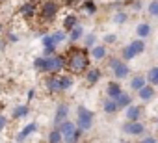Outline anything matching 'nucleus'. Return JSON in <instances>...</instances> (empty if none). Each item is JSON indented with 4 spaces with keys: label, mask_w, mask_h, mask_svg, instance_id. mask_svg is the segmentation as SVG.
I'll return each instance as SVG.
<instances>
[{
    "label": "nucleus",
    "mask_w": 158,
    "mask_h": 143,
    "mask_svg": "<svg viewBox=\"0 0 158 143\" xmlns=\"http://www.w3.org/2000/svg\"><path fill=\"white\" fill-rule=\"evenodd\" d=\"M65 59H67L65 69L71 75H86V71L89 69V56H88L86 48L71 47L65 52Z\"/></svg>",
    "instance_id": "1"
},
{
    "label": "nucleus",
    "mask_w": 158,
    "mask_h": 143,
    "mask_svg": "<svg viewBox=\"0 0 158 143\" xmlns=\"http://www.w3.org/2000/svg\"><path fill=\"white\" fill-rule=\"evenodd\" d=\"M60 13V2L58 0H43L39 4V21L43 24H50L54 22V19L58 17Z\"/></svg>",
    "instance_id": "2"
},
{
    "label": "nucleus",
    "mask_w": 158,
    "mask_h": 143,
    "mask_svg": "<svg viewBox=\"0 0 158 143\" xmlns=\"http://www.w3.org/2000/svg\"><path fill=\"white\" fill-rule=\"evenodd\" d=\"M60 130H61V136H63V141L65 143H78L80 141V137H82V128H78L73 121H65V123H61L60 126H58Z\"/></svg>",
    "instance_id": "3"
},
{
    "label": "nucleus",
    "mask_w": 158,
    "mask_h": 143,
    "mask_svg": "<svg viewBox=\"0 0 158 143\" xmlns=\"http://www.w3.org/2000/svg\"><path fill=\"white\" fill-rule=\"evenodd\" d=\"M93 117H95L93 112H89L86 106H78L76 108V126L82 128L84 132L93 126Z\"/></svg>",
    "instance_id": "4"
},
{
    "label": "nucleus",
    "mask_w": 158,
    "mask_h": 143,
    "mask_svg": "<svg viewBox=\"0 0 158 143\" xmlns=\"http://www.w3.org/2000/svg\"><path fill=\"white\" fill-rule=\"evenodd\" d=\"M19 15L24 21H32L39 15V4L37 0H24V2L19 6Z\"/></svg>",
    "instance_id": "5"
},
{
    "label": "nucleus",
    "mask_w": 158,
    "mask_h": 143,
    "mask_svg": "<svg viewBox=\"0 0 158 143\" xmlns=\"http://www.w3.org/2000/svg\"><path fill=\"white\" fill-rule=\"evenodd\" d=\"M47 61H48V75H60L61 71L65 69V65H67L65 54H54V56H48Z\"/></svg>",
    "instance_id": "6"
},
{
    "label": "nucleus",
    "mask_w": 158,
    "mask_h": 143,
    "mask_svg": "<svg viewBox=\"0 0 158 143\" xmlns=\"http://www.w3.org/2000/svg\"><path fill=\"white\" fill-rule=\"evenodd\" d=\"M108 67L114 71L115 78H127V76H128V73H130L128 65H127V63H123L119 58H110V61H108Z\"/></svg>",
    "instance_id": "7"
},
{
    "label": "nucleus",
    "mask_w": 158,
    "mask_h": 143,
    "mask_svg": "<svg viewBox=\"0 0 158 143\" xmlns=\"http://www.w3.org/2000/svg\"><path fill=\"white\" fill-rule=\"evenodd\" d=\"M43 86H45V89H47L50 95H58V93H61V91H63V89H61L60 75H47V78H45Z\"/></svg>",
    "instance_id": "8"
},
{
    "label": "nucleus",
    "mask_w": 158,
    "mask_h": 143,
    "mask_svg": "<svg viewBox=\"0 0 158 143\" xmlns=\"http://www.w3.org/2000/svg\"><path fill=\"white\" fill-rule=\"evenodd\" d=\"M67 117H69V106H67L65 102H60V104L56 106V112H54V125L60 126L61 123L67 121Z\"/></svg>",
    "instance_id": "9"
},
{
    "label": "nucleus",
    "mask_w": 158,
    "mask_h": 143,
    "mask_svg": "<svg viewBox=\"0 0 158 143\" xmlns=\"http://www.w3.org/2000/svg\"><path fill=\"white\" fill-rule=\"evenodd\" d=\"M34 132H37V123H28V125H24V126L19 130V134L15 136V141H17V143H23V141L28 139Z\"/></svg>",
    "instance_id": "10"
},
{
    "label": "nucleus",
    "mask_w": 158,
    "mask_h": 143,
    "mask_svg": "<svg viewBox=\"0 0 158 143\" xmlns=\"http://www.w3.org/2000/svg\"><path fill=\"white\" fill-rule=\"evenodd\" d=\"M143 130H145V126L139 121H128L127 125H123V132L130 134V136H139V134H143Z\"/></svg>",
    "instance_id": "11"
},
{
    "label": "nucleus",
    "mask_w": 158,
    "mask_h": 143,
    "mask_svg": "<svg viewBox=\"0 0 158 143\" xmlns=\"http://www.w3.org/2000/svg\"><path fill=\"white\" fill-rule=\"evenodd\" d=\"M32 65H34V71H35V73H41V75L48 73V61H47V56H35Z\"/></svg>",
    "instance_id": "12"
},
{
    "label": "nucleus",
    "mask_w": 158,
    "mask_h": 143,
    "mask_svg": "<svg viewBox=\"0 0 158 143\" xmlns=\"http://www.w3.org/2000/svg\"><path fill=\"white\" fill-rule=\"evenodd\" d=\"M28 113H30V106H28V104H17V106L13 108V112H11V119L19 121V119H23V117H26Z\"/></svg>",
    "instance_id": "13"
},
{
    "label": "nucleus",
    "mask_w": 158,
    "mask_h": 143,
    "mask_svg": "<svg viewBox=\"0 0 158 143\" xmlns=\"http://www.w3.org/2000/svg\"><path fill=\"white\" fill-rule=\"evenodd\" d=\"M99 80H101V71L97 67H91V69L86 71V82H88V86H95Z\"/></svg>",
    "instance_id": "14"
},
{
    "label": "nucleus",
    "mask_w": 158,
    "mask_h": 143,
    "mask_svg": "<svg viewBox=\"0 0 158 143\" xmlns=\"http://www.w3.org/2000/svg\"><path fill=\"white\" fill-rule=\"evenodd\" d=\"M78 24V17L74 15V13H67L65 17H63V28H65V32H71L73 28H76Z\"/></svg>",
    "instance_id": "15"
},
{
    "label": "nucleus",
    "mask_w": 158,
    "mask_h": 143,
    "mask_svg": "<svg viewBox=\"0 0 158 143\" xmlns=\"http://www.w3.org/2000/svg\"><path fill=\"white\" fill-rule=\"evenodd\" d=\"M121 93H123V91H121V86H119L117 82H110V84L106 86V95H108L110 99H117Z\"/></svg>",
    "instance_id": "16"
},
{
    "label": "nucleus",
    "mask_w": 158,
    "mask_h": 143,
    "mask_svg": "<svg viewBox=\"0 0 158 143\" xmlns=\"http://www.w3.org/2000/svg\"><path fill=\"white\" fill-rule=\"evenodd\" d=\"M80 10L86 15H95L97 13V4L93 2V0H84V2L80 4Z\"/></svg>",
    "instance_id": "17"
},
{
    "label": "nucleus",
    "mask_w": 158,
    "mask_h": 143,
    "mask_svg": "<svg viewBox=\"0 0 158 143\" xmlns=\"http://www.w3.org/2000/svg\"><path fill=\"white\" fill-rule=\"evenodd\" d=\"M91 58H93L95 61H101V59H104V58H106V47H102V45H97V47H93V48H91Z\"/></svg>",
    "instance_id": "18"
},
{
    "label": "nucleus",
    "mask_w": 158,
    "mask_h": 143,
    "mask_svg": "<svg viewBox=\"0 0 158 143\" xmlns=\"http://www.w3.org/2000/svg\"><path fill=\"white\" fill-rule=\"evenodd\" d=\"M102 108H104V112H106V113H115V112L119 110V106H117L115 99H110V97L102 102Z\"/></svg>",
    "instance_id": "19"
},
{
    "label": "nucleus",
    "mask_w": 158,
    "mask_h": 143,
    "mask_svg": "<svg viewBox=\"0 0 158 143\" xmlns=\"http://www.w3.org/2000/svg\"><path fill=\"white\" fill-rule=\"evenodd\" d=\"M138 95H139L141 100H151V99L154 97V89H152L151 86H143V88L138 91Z\"/></svg>",
    "instance_id": "20"
},
{
    "label": "nucleus",
    "mask_w": 158,
    "mask_h": 143,
    "mask_svg": "<svg viewBox=\"0 0 158 143\" xmlns=\"http://www.w3.org/2000/svg\"><path fill=\"white\" fill-rule=\"evenodd\" d=\"M63 141V136H61V130L56 126L48 132V143H61Z\"/></svg>",
    "instance_id": "21"
},
{
    "label": "nucleus",
    "mask_w": 158,
    "mask_h": 143,
    "mask_svg": "<svg viewBox=\"0 0 158 143\" xmlns=\"http://www.w3.org/2000/svg\"><path fill=\"white\" fill-rule=\"evenodd\" d=\"M82 35H84V28H82L80 24H78L76 28H73V30L69 32V41H71V43H76V41L80 39Z\"/></svg>",
    "instance_id": "22"
},
{
    "label": "nucleus",
    "mask_w": 158,
    "mask_h": 143,
    "mask_svg": "<svg viewBox=\"0 0 158 143\" xmlns=\"http://www.w3.org/2000/svg\"><path fill=\"white\" fill-rule=\"evenodd\" d=\"M139 115H141V110H139L138 106H128V108H127V119H128V121H138Z\"/></svg>",
    "instance_id": "23"
},
{
    "label": "nucleus",
    "mask_w": 158,
    "mask_h": 143,
    "mask_svg": "<svg viewBox=\"0 0 158 143\" xmlns=\"http://www.w3.org/2000/svg\"><path fill=\"white\" fill-rule=\"evenodd\" d=\"M60 80H61V89L63 91H69L73 88V84H74V80H73L71 75H60Z\"/></svg>",
    "instance_id": "24"
},
{
    "label": "nucleus",
    "mask_w": 158,
    "mask_h": 143,
    "mask_svg": "<svg viewBox=\"0 0 158 143\" xmlns=\"http://www.w3.org/2000/svg\"><path fill=\"white\" fill-rule=\"evenodd\" d=\"M143 86H145V78H143V76H139V75H138V76H134V78L130 80V88H132V89H138V91H139Z\"/></svg>",
    "instance_id": "25"
},
{
    "label": "nucleus",
    "mask_w": 158,
    "mask_h": 143,
    "mask_svg": "<svg viewBox=\"0 0 158 143\" xmlns=\"http://www.w3.org/2000/svg\"><path fill=\"white\" fill-rule=\"evenodd\" d=\"M115 102H117L119 108H128V106H130V97H128L127 93H121V95L115 99Z\"/></svg>",
    "instance_id": "26"
},
{
    "label": "nucleus",
    "mask_w": 158,
    "mask_h": 143,
    "mask_svg": "<svg viewBox=\"0 0 158 143\" xmlns=\"http://www.w3.org/2000/svg\"><path fill=\"white\" fill-rule=\"evenodd\" d=\"M147 80L151 86H158V67H152L149 71V75H147Z\"/></svg>",
    "instance_id": "27"
},
{
    "label": "nucleus",
    "mask_w": 158,
    "mask_h": 143,
    "mask_svg": "<svg viewBox=\"0 0 158 143\" xmlns=\"http://www.w3.org/2000/svg\"><path fill=\"white\" fill-rule=\"evenodd\" d=\"M50 35H52V39H54V43H56V45L63 43V41H65V37H67V34H65L63 30H56V32H52Z\"/></svg>",
    "instance_id": "28"
},
{
    "label": "nucleus",
    "mask_w": 158,
    "mask_h": 143,
    "mask_svg": "<svg viewBox=\"0 0 158 143\" xmlns=\"http://www.w3.org/2000/svg\"><path fill=\"white\" fill-rule=\"evenodd\" d=\"M136 32H138V35H139V37H147V35L151 34V26H149V24H145V22H141V24L136 28Z\"/></svg>",
    "instance_id": "29"
},
{
    "label": "nucleus",
    "mask_w": 158,
    "mask_h": 143,
    "mask_svg": "<svg viewBox=\"0 0 158 143\" xmlns=\"http://www.w3.org/2000/svg\"><path fill=\"white\" fill-rule=\"evenodd\" d=\"M130 47L134 48V52H136V54H141V52L145 50V43H143L141 39H139V41H132V43H130Z\"/></svg>",
    "instance_id": "30"
},
{
    "label": "nucleus",
    "mask_w": 158,
    "mask_h": 143,
    "mask_svg": "<svg viewBox=\"0 0 158 143\" xmlns=\"http://www.w3.org/2000/svg\"><path fill=\"white\" fill-rule=\"evenodd\" d=\"M136 58V52H134V48L128 45V47H125L123 48V59H134Z\"/></svg>",
    "instance_id": "31"
},
{
    "label": "nucleus",
    "mask_w": 158,
    "mask_h": 143,
    "mask_svg": "<svg viewBox=\"0 0 158 143\" xmlns=\"http://www.w3.org/2000/svg\"><path fill=\"white\" fill-rule=\"evenodd\" d=\"M41 45H43V48H45V47H54L56 43H54L52 35H50V34H47V35H43V37H41ZM56 47H58V45H56Z\"/></svg>",
    "instance_id": "32"
},
{
    "label": "nucleus",
    "mask_w": 158,
    "mask_h": 143,
    "mask_svg": "<svg viewBox=\"0 0 158 143\" xmlns=\"http://www.w3.org/2000/svg\"><path fill=\"white\" fill-rule=\"evenodd\" d=\"M127 19H128V15H127L125 11H117V13L114 15V22H117V24H123Z\"/></svg>",
    "instance_id": "33"
},
{
    "label": "nucleus",
    "mask_w": 158,
    "mask_h": 143,
    "mask_svg": "<svg viewBox=\"0 0 158 143\" xmlns=\"http://www.w3.org/2000/svg\"><path fill=\"white\" fill-rule=\"evenodd\" d=\"M147 10H149V13H151L152 17H158V0H152Z\"/></svg>",
    "instance_id": "34"
},
{
    "label": "nucleus",
    "mask_w": 158,
    "mask_h": 143,
    "mask_svg": "<svg viewBox=\"0 0 158 143\" xmlns=\"http://www.w3.org/2000/svg\"><path fill=\"white\" fill-rule=\"evenodd\" d=\"M95 39H97V37H95V34H89V35H86V37H84V45H86V47H89V48H93V47H95Z\"/></svg>",
    "instance_id": "35"
},
{
    "label": "nucleus",
    "mask_w": 158,
    "mask_h": 143,
    "mask_svg": "<svg viewBox=\"0 0 158 143\" xmlns=\"http://www.w3.org/2000/svg\"><path fill=\"white\" fill-rule=\"evenodd\" d=\"M54 54H58V52H56V45H54V47H45V48H43V56L48 58V56H54Z\"/></svg>",
    "instance_id": "36"
},
{
    "label": "nucleus",
    "mask_w": 158,
    "mask_h": 143,
    "mask_svg": "<svg viewBox=\"0 0 158 143\" xmlns=\"http://www.w3.org/2000/svg\"><path fill=\"white\" fill-rule=\"evenodd\" d=\"M6 126H8V117L4 113H0V132H2Z\"/></svg>",
    "instance_id": "37"
},
{
    "label": "nucleus",
    "mask_w": 158,
    "mask_h": 143,
    "mask_svg": "<svg viewBox=\"0 0 158 143\" xmlns=\"http://www.w3.org/2000/svg\"><path fill=\"white\" fill-rule=\"evenodd\" d=\"M84 0H63L65 6H76V4H82Z\"/></svg>",
    "instance_id": "38"
},
{
    "label": "nucleus",
    "mask_w": 158,
    "mask_h": 143,
    "mask_svg": "<svg viewBox=\"0 0 158 143\" xmlns=\"http://www.w3.org/2000/svg\"><path fill=\"white\" fill-rule=\"evenodd\" d=\"M8 41H10V43H17V41H19V35L13 34V32H10V34H8Z\"/></svg>",
    "instance_id": "39"
},
{
    "label": "nucleus",
    "mask_w": 158,
    "mask_h": 143,
    "mask_svg": "<svg viewBox=\"0 0 158 143\" xmlns=\"http://www.w3.org/2000/svg\"><path fill=\"white\" fill-rule=\"evenodd\" d=\"M115 39H117V37H115L114 34H108V35L104 37V43H108V45H112V43H115Z\"/></svg>",
    "instance_id": "40"
},
{
    "label": "nucleus",
    "mask_w": 158,
    "mask_h": 143,
    "mask_svg": "<svg viewBox=\"0 0 158 143\" xmlns=\"http://www.w3.org/2000/svg\"><path fill=\"white\" fill-rule=\"evenodd\" d=\"M139 143H158V141H156V139H154L152 136H147V137H143V139H141Z\"/></svg>",
    "instance_id": "41"
},
{
    "label": "nucleus",
    "mask_w": 158,
    "mask_h": 143,
    "mask_svg": "<svg viewBox=\"0 0 158 143\" xmlns=\"http://www.w3.org/2000/svg\"><path fill=\"white\" fill-rule=\"evenodd\" d=\"M34 97H35V89H30V91H28V95H26V100H32Z\"/></svg>",
    "instance_id": "42"
},
{
    "label": "nucleus",
    "mask_w": 158,
    "mask_h": 143,
    "mask_svg": "<svg viewBox=\"0 0 158 143\" xmlns=\"http://www.w3.org/2000/svg\"><path fill=\"white\" fill-rule=\"evenodd\" d=\"M0 95H2V86H0Z\"/></svg>",
    "instance_id": "43"
},
{
    "label": "nucleus",
    "mask_w": 158,
    "mask_h": 143,
    "mask_svg": "<svg viewBox=\"0 0 158 143\" xmlns=\"http://www.w3.org/2000/svg\"><path fill=\"white\" fill-rule=\"evenodd\" d=\"M156 123H158V117H156Z\"/></svg>",
    "instance_id": "44"
},
{
    "label": "nucleus",
    "mask_w": 158,
    "mask_h": 143,
    "mask_svg": "<svg viewBox=\"0 0 158 143\" xmlns=\"http://www.w3.org/2000/svg\"><path fill=\"white\" fill-rule=\"evenodd\" d=\"M0 2H4V0H0Z\"/></svg>",
    "instance_id": "45"
},
{
    "label": "nucleus",
    "mask_w": 158,
    "mask_h": 143,
    "mask_svg": "<svg viewBox=\"0 0 158 143\" xmlns=\"http://www.w3.org/2000/svg\"><path fill=\"white\" fill-rule=\"evenodd\" d=\"M41 2H43V0H41Z\"/></svg>",
    "instance_id": "46"
}]
</instances>
